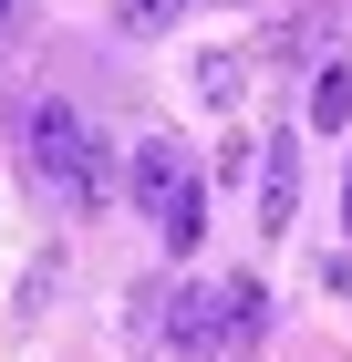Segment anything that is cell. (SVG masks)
<instances>
[{
	"mask_svg": "<svg viewBox=\"0 0 352 362\" xmlns=\"http://www.w3.org/2000/svg\"><path fill=\"white\" fill-rule=\"evenodd\" d=\"M342 114H352V73H342V62H331L322 83H311V135H331Z\"/></svg>",
	"mask_w": 352,
	"mask_h": 362,
	"instance_id": "6",
	"label": "cell"
},
{
	"mask_svg": "<svg viewBox=\"0 0 352 362\" xmlns=\"http://www.w3.org/2000/svg\"><path fill=\"white\" fill-rule=\"evenodd\" d=\"M125 187H135V207H145V218H156L166 197H176V187H197V176H187V156H176V145H166V135H145L135 156H125Z\"/></svg>",
	"mask_w": 352,
	"mask_h": 362,
	"instance_id": "2",
	"label": "cell"
},
{
	"mask_svg": "<svg viewBox=\"0 0 352 362\" xmlns=\"http://www.w3.org/2000/svg\"><path fill=\"white\" fill-rule=\"evenodd\" d=\"M156 238H166V249H197V238H208V187H176V197H166V207H156Z\"/></svg>",
	"mask_w": 352,
	"mask_h": 362,
	"instance_id": "3",
	"label": "cell"
},
{
	"mask_svg": "<svg viewBox=\"0 0 352 362\" xmlns=\"http://www.w3.org/2000/svg\"><path fill=\"white\" fill-rule=\"evenodd\" d=\"M342 218H352V187H342Z\"/></svg>",
	"mask_w": 352,
	"mask_h": 362,
	"instance_id": "8",
	"label": "cell"
},
{
	"mask_svg": "<svg viewBox=\"0 0 352 362\" xmlns=\"http://www.w3.org/2000/svg\"><path fill=\"white\" fill-rule=\"evenodd\" d=\"M0 21H11V0H0Z\"/></svg>",
	"mask_w": 352,
	"mask_h": 362,
	"instance_id": "9",
	"label": "cell"
},
{
	"mask_svg": "<svg viewBox=\"0 0 352 362\" xmlns=\"http://www.w3.org/2000/svg\"><path fill=\"white\" fill-rule=\"evenodd\" d=\"M290 145H280V156H270V176H259V228H290Z\"/></svg>",
	"mask_w": 352,
	"mask_h": 362,
	"instance_id": "5",
	"label": "cell"
},
{
	"mask_svg": "<svg viewBox=\"0 0 352 362\" xmlns=\"http://www.w3.org/2000/svg\"><path fill=\"white\" fill-rule=\"evenodd\" d=\"M197 93H208V104H228V93H239V52H208V62H197Z\"/></svg>",
	"mask_w": 352,
	"mask_h": 362,
	"instance_id": "7",
	"label": "cell"
},
{
	"mask_svg": "<svg viewBox=\"0 0 352 362\" xmlns=\"http://www.w3.org/2000/svg\"><path fill=\"white\" fill-rule=\"evenodd\" d=\"M31 176H42L62 207H83V218L114 197V156H104V135H93L73 104H31Z\"/></svg>",
	"mask_w": 352,
	"mask_h": 362,
	"instance_id": "1",
	"label": "cell"
},
{
	"mask_svg": "<svg viewBox=\"0 0 352 362\" xmlns=\"http://www.w3.org/2000/svg\"><path fill=\"white\" fill-rule=\"evenodd\" d=\"M176 21H187V0H114V31H135V42H156Z\"/></svg>",
	"mask_w": 352,
	"mask_h": 362,
	"instance_id": "4",
	"label": "cell"
}]
</instances>
